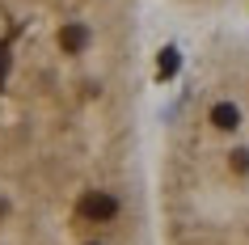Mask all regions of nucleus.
Here are the masks:
<instances>
[{
	"label": "nucleus",
	"mask_w": 249,
	"mask_h": 245,
	"mask_svg": "<svg viewBox=\"0 0 249 245\" xmlns=\"http://www.w3.org/2000/svg\"><path fill=\"white\" fill-rule=\"evenodd\" d=\"M4 64H9V59H4V51H0V72H4Z\"/></svg>",
	"instance_id": "3"
},
{
	"label": "nucleus",
	"mask_w": 249,
	"mask_h": 245,
	"mask_svg": "<svg viewBox=\"0 0 249 245\" xmlns=\"http://www.w3.org/2000/svg\"><path fill=\"white\" fill-rule=\"evenodd\" d=\"M89 38H93L89 26H80V21H68V26L59 30V47H64L68 55H80L85 47H89Z\"/></svg>",
	"instance_id": "2"
},
{
	"label": "nucleus",
	"mask_w": 249,
	"mask_h": 245,
	"mask_svg": "<svg viewBox=\"0 0 249 245\" xmlns=\"http://www.w3.org/2000/svg\"><path fill=\"white\" fill-rule=\"evenodd\" d=\"M118 216H123V203L110 190H85L76 199V220L80 224H118Z\"/></svg>",
	"instance_id": "1"
}]
</instances>
